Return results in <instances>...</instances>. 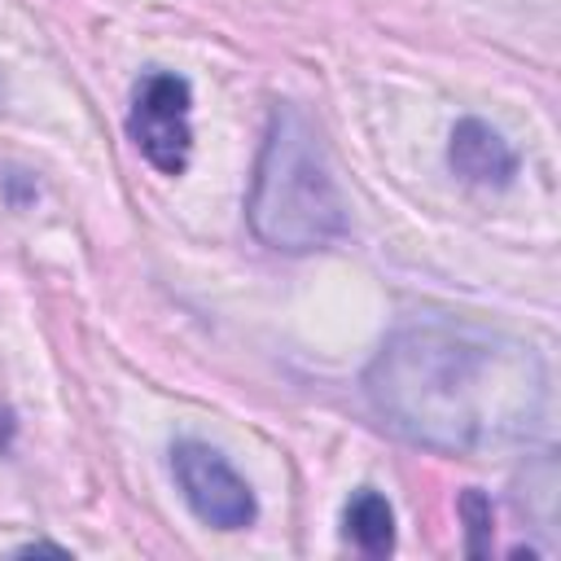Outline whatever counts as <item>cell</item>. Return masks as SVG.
Wrapping results in <instances>:
<instances>
[{
  "instance_id": "obj_1",
  "label": "cell",
  "mask_w": 561,
  "mask_h": 561,
  "mask_svg": "<svg viewBox=\"0 0 561 561\" xmlns=\"http://www.w3.org/2000/svg\"><path fill=\"white\" fill-rule=\"evenodd\" d=\"M377 416L408 443L473 456L522 438L543 412V368L530 346L473 324L399 329L368 368Z\"/></svg>"
},
{
  "instance_id": "obj_2",
  "label": "cell",
  "mask_w": 561,
  "mask_h": 561,
  "mask_svg": "<svg viewBox=\"0 0 561 561\" xmlns=\"http://www.w3.org/2000/svg\"><path fill=\"white\" fill-rule=\"evenodd\" d=\"M245 219L254 237L280 254L320 250L346 228L342 193L324 167L320 136L294 105L272 110L254 184L245 197Z\"/></svg>"
},
{
  "instance_id": "obj_3",
  "label": "cell",
  "mask_w": 561,
  "mask_h": 561,
  "mask_svg": "<svg viewBox=\"0 0 561 561\" xmlns=\"http://www.w3.org/2000/svg\"><path fill=\"white\" fill-rule=\"evenodd\" d=\"M188 105L193 92L180 75L167 70H149L136 83V101H131V118L127 131L136 140V149L162 171V175H180L188 167V149H193V127H188Z\"/></svg>"
},
{
  "instance_id": "obj_4",
  "label": "cell",
  "mask_w": 561,
  "mask_h": 561,
  "mask_svg": "<svg viewBox=\"0 0 561 561\" xmlns=\"http://www.w3.org/2000/svg\"><path fill=\"white\" fill-rule=\"evenodd\" d=\"M171 469L175 482L188 500V508L215 526V530H245L259 513L254 491L245 486V478L206 443H175L171 451Z\"/></svg>"
},
{
  "instance_id": "obj_5",
  "label": "cell",
  "mask_w": 561,
  "mask_h": 561,
  "mask_svg": "<svg viewBox=\"0 0 561 561\" xmlns=\"http://www.w3.org/2000/svg\"><path fill=\"white\" fill-rule=\"evenodd\" d=\"M447 162L460 180L482 184V188H504L517 175V153L513 145L482 118H460L451 127V145H447Z\"/></svg>"
},
{
  "instance_id": "obj_6",
  "label": "cell",
  "mask_w": 561,
  "mask_h": 561,
  "mask_svg": "<svg viewBox=\"0 0 561 561\" xmlns=\"http://www.w3.org/2000/svg\"><path fill=\"white\" fill-rule=\"evenodd\" d=\"M346 539L368 557H386L394 548V508L386 504V495L359 491L346 504Z\"/></svg>"
},
{
  "instance_id": "obj_7",
  "label": "cell",
  "mask_w": 561,
  "mask_h": 561,
  "mask_svg": "<svg viewBox=\"0 0 561 561\" xmlns=\"http://www.w3.org/2000/svg\"><path fill=\"white\" fill-rule=\"evenodd\" d=\"M460 513H465V526H469V557H482L491 548V500L469 486L460 495Z\"/></svg>"
}]
</instances>
